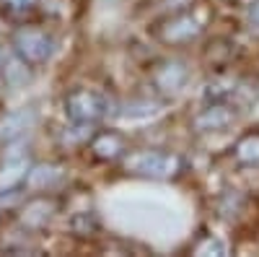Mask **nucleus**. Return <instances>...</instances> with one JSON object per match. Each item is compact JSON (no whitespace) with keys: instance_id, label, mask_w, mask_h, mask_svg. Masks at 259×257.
I'll return each mask as SVG.
<instances>
[{"instance_id":"obj_7","label":"nucleus","mask_w":259,"mask_h":257,"mask_svg":"<svg viewBox=\"0 0 259 257\" xmlns=\"http://www.w3.org/2000/svg\"><path fill=\"white\" fill-rule=\"evenodd\" d=\"M36 122V112L34 109H16L11 115H6L3 120H0V140L3 143H16L24 138L31 127Z\"/></svg>"},{"instance_id":"obj_11","label":"nucleus","mask_w":259,"mask_h":257,"mask_svg":"<svg viewBox=\"0 0 259 257\" xmlns=\"http://www.w3.org/2000/svg\"><path fill=\"white\" fill-rule=\"evenodd\" d=\"M52 210H55V205L47 200V198H36V200H31V203H26V208H24V224L26 226H34V229H39V226H45L50 218H52Z\"/></svg>"},{"instance_id":"obj_6","label":"nucleus","mask_w":259,"mask_h":257,"mask_svg":"<svg viewBox=\"0 0 259 257\" xmlns=\"http://www.w3.org/2000/svg\"><path fill=\"white\" fill-rule=\"evenodd\" d=\"M233 120H236V112L226 101H212L192 120V125L197 133H215V130H226L228 125H233Z\"/></svg>"},{"instance_id":"obj_3","label":"nucleus","mask_w":259,"mask_h":257,"mask_svg":"<svg viewBox=\"0 0 259 257\" xmlns=\"http://www.w3.org/2000/svg\"><path fill=\"white\" fill-rule=\"evenodd\" d=\"M52 39L47 36V31L41 29H34V26H24L13 34V52L29 62V65H41L52 57Z\"/></svg>"},{"instance_id":"obj_4","label":"nucleus","mask_w":259,"mask_h":257,"mask_svg":"<svg viewBox=\"0 0 259 257\" xmlns=\"http://www.w3.org/2000/svg\"><path fill=\"white\" fill-rule=\"evenodd\" d=\"M202 34V24L192 13H179L158 26V39L166 45H184Z\"/></svg>"},{"instance_id":"obj_10","label":"nucleus","mask_w":259,"mask_h":257,"mask_svg":"<svg viewBox=\"0 0 259 257\" xmlns=\"http://www.w3.org/2000/svg\"><path fill=\"white\" fill-rule=\"evenodd\" d=\"M60 179H62L60 166H55V164H36V166L29 169L26 185L34 187V190H50V187H55Z\"/></svg>"},{"instance_id":"obj_13","label":"nucleus","mask_w":259,"mask_h":257,"mask_svg":"<svg viewBox=\"0 0 259 257\" xmlns=\"http://www.w3.org/2000/svg\"><path fill=\"white\" fill-rule=\"evenodd\" d=\"M158 112V104L150 101V99H133V101H124L119 115L127 120H138V117H150Z\"/></svg>"},{"instance_id":"obj_16","label":"nucleus","mask_w":259,"mask_h":257,"mask_svg":"<svg viewBox=\"0 0 259 257\" xmlns=\"http://www.w3.org/2000/svg\"><path fill=\"white\" fill-rule=\"evenodd\" d=\"M249 16H251V21H254V24L259 26V0H256V3L251 6V11H249Z\"/></svg>"},{"instance_id":"obj_15","label":"nucleus","mask_w":259,"mask_h":257,"mask_svg":"<svg viewBox=\"0 0 259 257\" xmlns=\"http://www.w3.org/2000/svg\"><path fill=\"white\" fill-rule=\"evenodd\" d=\"M3 3H6L11 11H29L36 0H3Z\"/></svg>"},{"instance_id":"obj_1","label":"nucleus","mask_w":259,"mask_h":257,"mask_svg":"<svg viewBox=\"0 0 259 257\" xmlns=\"http://www.w3.org/2000/svg\"><path fill=\"white\" fill-rule=\"evenodd\" d=\"M109 112V99L96 89H75L65 96V115L70 122L80 125H96Z\"/></svg>"},{"instance_id":"obj_2","label":"nucleus","mask_w":259,"mask_h":257,"mask_svg":"<svg viewBox=\"0 0 259 257\" xmlns=\"http://www.w3.org/2000/svg\"><path fill=\"white\" fill-rule=\"evenodd\" d=\"M127 171L150 179H171L182 171V159L177 154H166V151H140L135 156H130L124 161Z\"/></svg>"},{"instance_id":"obj_5","label":"nucleus","mask_w":259,"mask_h":257,"mask_svg":"<svg viewBox=\"0 0 259 257\" xmlns=\"http://www.w3.org/2000/svg\"><path fill=\"white\" fill-rule=\"evenodd\" d=\"M187 78H189V70L179 60H166L153 70V86L166 96H177L187 86Z\"/></svg>"},{"instance_id":"obj_14","label":"nucleus","mask_w":259,"mask_h":257,"mask_svg":"<svg viewBox=\"0 0 259 257\" xmlns=\"http://www.w3.org/2000/svg\"><path fill=\"white\" fill-rule=\"evenodd\" d=\"M226 252H228L226 244L221 239H212V237H207L205 242H200L194 247V254H226Z\"/></svg>"},{"instance_id":"obj_8","label":"nucleus","mask_w":259,"mask_h":257,"mask_svg":"<svg viewBox=\"0 0 259 257\" xmlns=\"http://www.w3.org/2000/svg\"><path fill=\"white\" fill-rule=\"evenodd\" d=\"M29 169H31V164H29V159L24 154L8 156L3 161V166H0V192H3V195L6 192H16L21 185L26 182Z\"/></svg>"},{"instance_id":"obj_9","label":"nucleus","mask_w":259,"mask_h":257,"mask_svg":"<svg viewBox=\"0 0 259 257\" xmlns=\"http://www.w3.org/2000/svg\"><path fill=\"white\" fill-rule=\"evenodd\" d=\"M124 151H127L124 138L117 133H99L91 138V154L101 161H117L124 156Z\"/></svg>"},{"instance_id":"obj_12","label":"nucleus","mask_w":259,"mask_h":257,"mask_svg":"<svg viewBox=\"0 0 259 257\" xmlns=\"http://www.w3.org/2000/svg\"><path fill=\"white\" fill-rule=\"evenodd\" d=\"M233 156L244 166H259V135H244L236 143Z\"/></svg>"}]
</instances>
